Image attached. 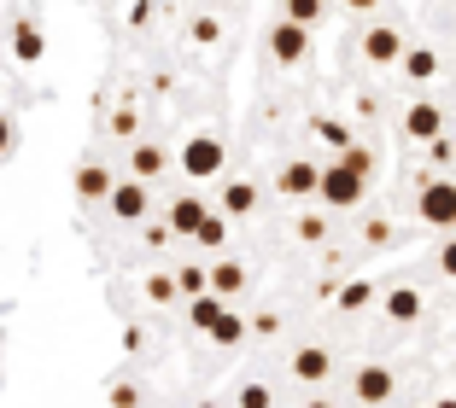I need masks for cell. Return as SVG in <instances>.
I'll return each instance as SVG.
<instances>
[{
  "label": "cell",
  "mask_w": 456,
  "mask_h": 408,
  "mask_svg": "<svg viewBox=\"0 0 456 408\" xmlns=\"http://www.w3.org/2000/svg\"><path fill=\"white\" fill-rule=\"evenodd\" d=\"M223 36V24H216V18H193V41H216Z\"/></svg>",
  "instance_id": "obj_31"
},
{
  "label": "cell",
  "mask_w": 456,
  "mask_h": 408,
  "mask_svg": "<svg viewBox=\"0 0 456 408\" xmlns=\"http://www.w3.org/2000/svg\"><path fill=\"white\" fill-rule=\"evenodd\" d=\"M362 187H369V181H362V175H351L346 164H328V170H322V193H316V198H322L328 211H357V204H362Z\"/></svg>",
  "instance_id": "obj_1"
},
{
  "label": "cell",
  "mask_w": 456,
  "mask_h": 408,
  "mask_svg": "<svg viewBox=\"0 0 456 408\" xmlns=\"http://www.w3.org/2000/svg\"><path fill=\"white\" fill-rule=\"evenodd\" d=\"M322 18V0H287V24H298V29H310Z\"/></svg>",
  "instance_id": "obj_23"
},
{
  "label": "cell",
  "mask_w": 456,
  "mask_h": 408,
  "mask_svg": "<svg viewBox=\"0 0 456 408\" xmlns=\"http://www.w3.org/2000/svg\"><path fill=\"white\" fill-rule=\"evenodd\" d=\"M351 391H357V403L380 408V403H392V391H398V380H392V368H380V362H369V368H357V380H351Z\"/></svg>",
  "instance_id": "obj_6"
},
{
  "label": "cell",
  "mask_w": 456,
  "mask_h": 408,
  "mask_svg": "<svg viewBox=\"0 0 456 408\" xmlns=\"http://www.w3.org/2000/svg\"><path fill=\"white\" fill-rule=\"evenodd\" d=\"M428 152H433V164H451V158H456V146H451V140H433Z\"/></svg>",
  "instance_id": "obj_35"
},
{
  "label": "cell",
  "mask_w": 456,
  "mask_h": 408,
  "mask_svg": "<svg viewBox=\"0 0 456 408\" xmlns=\"http://www.w3.org/2000/svg\"><path fill=\"white\" fill-rule=\"evenodd\" d=\"M246 339V321L240 316H234V309H228V316L223 321H216V332H211V344H240Z\"/></svg>",
  "instance_id": "obj_24"
},
{
  "label": "cell",
  "mask_w": 456,
  "mask_h": 408,
  "mask_svg": "<svg viewBox=\"0 0 456 408\" xmlns=\"http://www.w3.org/2000/svg\"><path fill=\"white\" fill-rule=\"evenodd\" d=\"M298 234L316 245V239H328V222H322V216H305V222H298Z\"/></svg>",
  "instance_id": "obj_30"
},
{
  "label": "cell",
  "mask_w": 456,
  "mask_h": 408,
  "mask_svg": "<svg viewBox=\"0 0 456 408\" xmlns=\"http://www.w3.org/2000/svg\"><path fill=\"white\" fill-rule=\"evenodd\" d=\"M387 316L392 321H421V292L416 286H392L387 292Z\"/></svg>",
  "instance_id": "obj_16"
},
{
  "label": "cell",
  "mask_w": 456,
  "mask_h": 408,
  "mask_svg": "<svg viewBox=\"0 0 456 408\" xmlns=\"http://www.w3.org/2000/svg\"><path fill=\"white\" fill-rule=\"evenodd\" d=\"M170 239H175L170 222H152V228H147V245H170Z\"/></svg>",
  "instance_id": "obj_33"
},
{
  "label": "cell",
  "mask_w": 456,
  "mask_h": 408,
  "mask_svg": "<svg viewBox=\"0 0 456 408\" xmlns=\"http://www.w3.org/2000/svg\"><path fill=\"white\" fill-rule=\"evenodd\" d=\"M12 53L24 59V65H36V59L47 53V36H41V24H29V18H18V24H12Z\"/></svg>",
  "instance_id": "obj_14"
},
{
  "label": "cell",
  "mask_w": 456,
  "mask_h": 408,
  "mask_svg": "<svg viewBox=\"0 0 456 408\" xmlns=\"http://www.w3.org/2000/svg\"><path fill=\"white\" fill-rule=\"evenodd\" d=\"M234 408H275V391H269L264 380H240V391H234Z\"/></svg>",
  "instance_id": "obj_21"
},
{
  "label": "cell",
  "mask_w": 456,
  "mask_h": 408,
  "mask_svg": "<svg viewBox=\"0 0 456 408\" xmlns=\"http://www.w3.org/2000/svg\"><path fill=\"white\" fill-rule=\"evenodd\" d=\"M205 216H211V211L200 204V193H182V198L170 204V216H164V222H170V234H175V239H200Z\"/></svg>",
  "instance_id": "obj_8"
},
{
  "label": "cell",
  "mask_w": 456,
  "mask_h": 408,
  "mask_svg": "<svg viewBox=\"0 0 456 408\" xmlns=\"http://www.w3.org/2000/svg\"><path fill=\"white\" fill-rule=\"evenodd\" d=\"M403 70H410V82H433L439 76V53H433V47H410V53H403Z\"/></svg>",
  "instance_id": "obj_17"
},
{
  "label": "cell",
  "mask_w": 456,
  "mask_h": 408,
  "mask_svg": "<svg viewBox=\"0 0 456 408\" xmlns=\"http://www.w3.org/2000/svg\"><path fill=\"white\" fill-rule=\"evenodd\" d=\"M111 193H118V181H111L106 164H82V170H77V198H82V204H100V198L111 204Z\"/></svg>",
  "instance_id": "obj_12"
},
{
  "label": "cell",
  "mask_w": 456,
  "mask_h": 408,
  "mask_svg": "<svg viewBox=\"0 0 456 408\" xmlns=\"http://www.w3.org/2000/svg\"><path fill=\"white\" fill-rule=\"evenodd\" d=\"M200 245H228V216H223V211H211V216H205Z\"/></svg>",
  "instance_id": "obj_25"
},
{
  "label": "cell",
  "mask_w": 456,
  "mask_h": 408,
  "mask_svg": "<svg viewBox=\"0 0 456 408\" xmlns=\"http://www.w3.org/2000/svg\"><path fill=\"white\" fill-rule=\"evenodd\" d=\"M147 211H152V187L147 181H118V193H111V216L118 222H147Z\"/></svg>",
  "instance_id": "obj_4"
},
{
  "label": "cell",
  "mask_w": 456,
  "mask_h": 408,
  "mask_svg": "<svg viewBox=\"0 0 456 408\" xmlns=\"http://www.w3.org/2000/svg\"><path fill=\"white\" fill-rule=\"evenodd\" d=\"M439 268L456 280V239H444V251H439Z\"/></svg>",
  "instance_id": "obj_34"
},
{
  "label": "cell",
  "mask_w": 456,
  "mask_h": 408,
  "mask_svg": "<svg viewBox=\"0 0 456 408\" xmlns=\"http://www.w3.org/2000/svg\"><path fill=\"white\" fill-rule=\"evenodd\" d=\"M305 47H310V29H298V24H275L269 29V53L281 59V65H298V59H305Z\"/></svg>",
  "instance_id": "obj_11"
},
{
  "label": "cell",
  "mask_w": 456,
  "mask_h": 408,
  "mask_svg": "<svg viewBox=\"0 0 456 408\" xmlns=\"http://www.w3.org/2000/svg\"><path fill=\"white\" fill-rule=\"evenodd\" d=\"M362 239H369V245H392V222H362Z\"/></svg>",
  "instance_id": "obj_28"
},
{
  "label": "cell",
  "mask_w": 456,
  "mask_h": 408,
  "mask_svg": "<svg viewBox=\"0 0 456 408\" xmlns=\"http://www.w3.org/2000/svg\"><path fill=\"white\" fill-rule=\"evenodd\" d=\"M369 303H375V280H346V286H339V309H369Z\"/></svg>",
  "instance_id": "obj_20"
},
{
  "label": "cell",
  "mask_w": 456,
  "mask_h": 408,
  "mask_svg": "<svg viewBox=\"0 0 456 408\" xmlns=\"http://www.w3.org/2000/svg\"><path fill=\"white\" fill-rule=\"evenodd\" d=\"M129 170H134V181H159L164 170H170V158H164V146H152V140H141L129 152Z\"/></svg>",
  "instance_id": "obj_13"
},
{
  "label": "cell",
  "mask_w": 456,
  "mask_h": 408,
  "mask_svg": "<svg viewBox=\"0 0 456 408\" xmlns=\"http://www.w3.org/2000/svg\"><path fill=\"white\" fill-rule=\"evenodd\" d=\"M216 170H223V140H216V134H193V140L182 146V175H188V181H211Z\"/></svg>",
  "instance_id": "obj_2"
},
{
  "label": "cell",
  "mask_w": 456,
  "mask_h": 408,
  "mask_svg": "<svg viewBox=\"0 0 456 408\" xmlns=\"http://www.w3.org/2000/svg\"><path fill=\"white\" fill-rule=\"evenodd\" d=\"M111 408H134V391H129V385H111Z\"/></svg>",
  "instance_id": "obj_36"
},
{
  "label": "cell",
  "mask_w": 456,
  "mask_h": 408,
  "mask_svg": "<svg viewBox=\"0 0 456 408\" xmlns=\"http://www.w3.org/2000/svg\"><path fill=\"white\" fill-rule=\"evenodd\" d=\"M257 211V187L252 181H228L223 187V216H252Z\"/></svg>",
  "instance_id": "obj_15"
},
{
  "label": "cell",
  "mask_w": 456,
  "mask_h": 408,
  "mask_svg": "<svg viewBox=\"0 0 456 408\" xmlns=\"http://www.w3.org/2000/svg\"><path fill=\"white\" fill-rule=\"evenodd\" d=\"M193 408H216V403H211V396H200V403H193Z\"/></svg>",
  "instance_id": "obj_38"
},
{
  "label": "cell",
  "mask_w": 456,
  "mask_h": 408,
  "mask_svg": "<svg viewBox=\"0 0 456 408\" xmlns=\"http://www.w3.org/2000/svg\"><path fill=\"white\" fill-rule=\"evenodd\" d=\"M305 408H334V403H305Z\"/></svg>",
  "instance_id": "obj_39"
},
{
  "label": "cell",
  "mask_w": 456,
  "mask_h": 408,
  "mask_svg": "<svg viewBox=\"0 0 456 408\" xmlns=\"http://www.w3.org/2000/svg\"><path fill=\"white\" fill-rule=\"evenodd\" d=\"M328 373H334V356H328L322 344H298V350H293V380H305V385H322Z\"/></svg>",
  "instance_id": "obj_10"
},
{
  "label": "cell",
  "mask_w": 456,
  "mask_h": 408,
  "mask_svg": "<svg viewBox=\"0 0 456 408\" xmlns=\"http://www.w3.org/2000/svg\"><path fill=\"white\" fill-rule=\"evenodd\" d=\"M428 408H456V396H439V403H428Z\"/></svg>",
  "instance_id": "obj_37"
},
{
  "label": "cell",
  "mask_w": 456,
  "mask_h": 408,
  "mask_svg": "<svg viewBox=\"0 0 456 408\" xmlns=\"http://www.w3.org/2000/svg\"><path fill=\"white\" fill-rule=\"evenodd\" d=\"M403 134H410V140H444V111L433 106V100H416V106L403 111Z\"/></svg>",
  "instance_id": "obj_7"
},
{
  "label": "cell",
  "mask_w": 456,
  "mask_h": 408,
  "mask_svg": "<svg viewBox=\"0 0 456 408\" xmlns=\"http://www.w3.org/2000/svg\"><path fill=\"white\" fill-rule=\"evenodd\" d=\"M316 134H322V140H334L339 152H346V146H351V140H346V129H339V123H316Z\"/></svg>",
  "instance_id": "obj_32"
},
{
  "label": "cell",
  "mask_w": 456,
  "mask_h": 408,
  "mask_svg": "<svg viewBox=\"0 0 456 408\" xmlns=\"http://www.w3.org/2000/svg\"><path fill=\"white\" fill-rule=\"evenodd\" d=\"M416 211L428 228H456V181H428L416 198Z\"/></svg>",
  "instance_id": "obj_3"
},
{
  "label": "cell",
  "mask_w": 456,
  "mask_h": 408,
  "mask_svg": "<svg viewBox=\"0 0 456 408\" xmlns=\"http://www.w3.org/2000/svg\"><path fill=\"white\" fill-rule=\"evenodd\" d=\"M211 292H216V298H228V292H246V268H240V263H216V268H211Z\"/></svg>",
  "instance_id": "obj_19"
},
{
  "label": "cell",
  "mask_w": 456,
  "mask_h": 408,
  "mask_svg": "<svg viewBox=\"0 0 456 408\" xmlns=\"http://www.w3.org/2000/svg\"><path fill=\"white\" fill-rule=\"evenodd\" d=\"M188 316H193V327H200V332H216V321H223L228 309L216 303V292H205V298H193V303H188Z\"/></svg>",
  "instance_id": "obj_18"
},
{
  "label": "cell",
  "mask_w": 456,
  "mask_h": 408,
  "mask_svg": "<svg viewBox=\"0 0 456 408\" xmlns=\"http://www.w3.org/2000/svg\"><path fill=\"white\" fill-rule=\"evenodd\" d=\"M175 286L188 292V303H193V298H205V292H211V268H200V263L175 268Z\"/></svg>",
  "instance_id": "obj_22"
},
{
  "label": "cell",
  "mask_w": 456,
  "mask_h": 408,
  "mask_svg": "<svg viewBox=\"0 0 456 408\" xmlns=\"http://www.w3.org/2000/svg\"><path fill=\"white\" fill-rule=\"evenodd\" d=\"M362 59H369V65H398L403 59V36L392 24H375L369 36H362Z\"/></svg>",
  "instance_id": "obj_9"
},
{
  "label": "cell",
  "mask_w": 456,
  "mask_h": 408,
  "mask_svg": "<svg viewBox=\"0 0 456 408\" xmlns=\"http://www.w3.org/2000/svg\"><path fill=\"white\" fill-rule=\"evenodd\" d=\"M339 164H346L351 175H362V181H369V170H375V158H369V146H346V152H339Z\"/></svg>",
  "instance_id": "obj_26"
},
{
  "label": "cell",
  "mask_w": 456,
  "mask_h": 408,
  "mask_svg": "<svg viewBox=\"0 0 456 408\" xmlns=\"http://www.w3.org/2000/svg\"><path fill=\"white\" fill-rule=\"evenodd\" d=\"M275 193H287V198H316V193H322V170H316V164H305V158L281 164V175H275Z\"/></svg>",
  "instance_id": "obj_5"
},
{
  "label": "cell",
  "mask_w": 456,
  "mask_h": 408,
  "mask_svg": "<svg viewBox=\"0 0 456 408\" xmlns=\"http://www.w3.org/2000/svg\"><path fill=\"white\" fill-rule=\"evenodd\" d=\"M12 146H18V123L6 117V111H0V158H6V152H12Z\"/></svg>",
  "instance_id": "obj_29"
},
{
  "label": "cell",
  "mask_w": 456,
  "mask_h": 408,
  "mask_svg": "<svg viewBox=\"0 0 456 408\" xmlns=\"http://www.w3.org/2000/svg\"><path fill=\"white\" fill-rule=\"evenodd\" d=\"M175 292H182V286H175V275H152V280H147V298H152V303H170Z\"/></svg>",
  "instance_id": "obj_27"
}]
</instances>
